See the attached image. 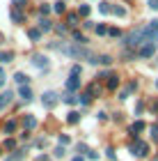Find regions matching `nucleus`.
<instances>
[{
  "label": "nucleus",
  "mask_w": 158,
  "mask_h": 161,
  "mask_svg": "<svg viewBox=\"0 0 158 161\" xmlns=\"http://www.w3.org/2000/svg\"><path fill=\"white\" fill-rule=\"evenodd\" d=\"M18 97H23L25 101H30V99H32V92H30V87H28V85H25V87H18Z\"/></svg>",
  "instance_id": "ddd939ff"
},
{
  "label": "nucleus",
  "mask_w": 158,
  "mask_h": 161,
  "mask_svg": "<svg viewBox=\"0 0 158 161\" xmlns=\"http://www.w3.org/2000/svg\"><path fill=\"white\" fill-rule=\"evenodd\" d=\"M71 161H85L83 157H74V159H71Z\"/></svg>",
  "instance_id": "a18cd8bd"
},
{
  "label": "nucleus",
  "mask_w": 158,
  "mask_h": 161,
  "mask_svg": "<svg viewBox=\"0 0 158 161\" xmlns=\"http://www.w3.org/2000/svg\"><path fill=\"white\" fill-rule=\"evenodd\" d=\"M76 150H78V152H83V154H87V152H89V150H87V145H83V143H80V145H76Z\"/></svg>",
  "instance_id": "72a5a7b5"
},
{
  "label": "nucleus",
  "mask_w": 158,
  "mask_h": 161,
  "mask_svg": "<svg viewBox=\"0 0 158 161\" xmlns=\"http://www.w3.org/2000/svg\"><path fill=\"white\" fill-rule=\"evenodd\" d=\"M112 14H117V16H126V7H112Z\"/></svg>",
  "instance_id": "a878e982"
},
{
  "label": "nucleus",
  "mask_w": 158,
  "mask_h": 161,
  "mask_svg": "<svg viewBox=\"0 0 158 161\" xmlns=\"http://www.w3.org/2000/svg\"><path fill=\"white\" fill-rule=\"evenodd\" d=\"M94 30H96V35H108V28L105 25H96Z\"/></svg>",
  "instance_id": "c756f323"
},
{
  "label": "nucleus",
  "mask_w": 158,
  "mask_h": 161,
  "mask_svg": "<svg viewBox=\"0 0 158 161\" xmlns=\"http://www.w3.org/2000/svg\"><path fill=\"white\" fill-rule=\"evenodd\" d=\"M71 37H74V39H76L78 44H80V46H83V44H85V37H83V35H80V32H76V30H74V32H71Z\"/></svg>",
  "instance_id": "393cba45"
},
{
  "label": "nucleus",
  "mask_w": 158,
  "mask_h": 161,
  "mask_svg": "<svg viewBox=\"0 0 158 161\" xmlns=\"http://www.w3.org/2000/svg\"><path fill=\"white\" fill-rule=\"evenodd\" d=\"M149 7H151V9H156V12H158V0H149Z\"/></svg>",
  "instance_id": "ea45409f"
},
{
  "label": "nucleus",
  "mask_w": 158,
  "mask_h": 161,
  "mask_svg": "<svg viewBox=\"0 0 158 161\" xmlns=\"http://www.w3.org/2000/svg\"><path fill=\"white\" fill-rule=\"evenodd\" d=\"M124 44L128 48H135V46H145L147 42V35H145V28H135L133 32H128L126 37H124Z\"/></svg>",
  "instance_id": "f257e3e1"
},
{
  "label": "nucleus",
  "mask_w": 158,
  "mask_h": 161,
  "mask_svg": "<svg viewBox=\"0 0 158 161\" xmlns=\"http://www.w3.org/2000/svg\"><path fill=\"white\" fill-rule=\"evenodd\" d=\"M62 101H64V104H76V101H78V97H76V92H67V94H64V97H62Z\"/></svg>",
  "instance_id": "4468645a"
},
{
  "label": "nucleus",
  "mask_w": 158,
  "mask_h": 161,
  "mask_svg": "<svg viewBox=\"0 0 158 161\" xmlns=\"http://www.w3.org/2000/svg\"><path fill=\"white\" fill-rule=\"evenodd\" d=\"M78 16H89V5H80V9H78Z\"/></svg>",
  "instance_id": "b1692460"
},
{
  "label": "nucleus",
  "mask_w": 158,
  "mask_h": 161,
  "mask_svg": "<svg viewBox=\"0 0 158 161\" xmlns=\"http://www.w3.org/2000/svg\"><path fill=\"white\" fill-rule=\"evenodd\" d=\"M12 60H14L12 51H0V62H12Z\"/></svg>",
  "instance_id": "dca6fc26"
},
{
  "label": "nucleus",
  "mask_w": 158,
  "mask_h": 161,
  "mask_svg": "<svg viewBox=\"0 0 158 161\" xmlns=\"http://www.w3.org/2000/svg\"><path fill=\"white\" fill-rule=\"evenodd\" d=\"M39 12H41V14H51V5H41Z\"/></svg>",
  "instance_id": "c9c22d12"
},
{
  "label": "nucleus",
  "mask_w": 158,
  "mask_h": 161,
  "mask_svg": "<svg viewBox=\"0 0 158 161\" xmlns=\"http://www.w3.org/2000/svg\"><path fill=\"white\" fill-rule=\"evenodd\" d=\"M5 85V71H3V67H0V87Z\"/></svg>",
  "instance_id": "a19ab883"
},
{
  "label": "nucleus",
  "mask_w": 158,
  "mask_h": 161,
  "mask_svg": "<svg viewBox=\"0 0 158 161\" xmlns=\"http://www.w3.org/2000/svg\"><path fill=\"white\" fill-rule=\"evenodd\" d=\"M108 35H110V37H119V35H121V32L117 30V28H110V30H108Z\"/></svg>",
  "instance_id": "f704fd0d"
},
{
  "label": "nucleus",
  "mask_w": 158,
  "mask_h": 161,
  "mask_svg": "<svg viewBox=\"0 0 158 161\" xmlns=\"http://www.w3.org/2000/svg\"><path fill=\"white\" fill-rule=\"evenodd\" d=\"M83 25H85V28H87V30H92V28H96L94 23H92V21H85V23H83Z\"/></svg>",
  "instance_id": "79ce46f5"
},
{
  "label": "nucleus",
  "mask_w": 158,
  "mask_h": 161,
  "mask_svg": "<svg viewBox=\"0 0 158 161\" xmlns=\"http://www.w3.org/2000/svg\"><path fill=\"white\" fill-rule=\"evenodd\" d=\"M108 87H110V90H117V87H119V76H117V74H110V76H108Z\"/></svg>",
  "instance_id": "f8f14e48"
},
{
  "label": "nucleus",
  "mask_w": 158,
  "mask_h": 161,
  "mask_svg": "<svg viewBox=\"0 0 158 161\" xmlns=\"http://www.w3.org/2000/svg\"><path fill=\"white\" fill-rule=\"evenodd\" d=\"M71 71H74V76H78V74H80V64H74V67H71Z\"/></svg>",
  "instance_id": "4c0bfd02"
},
{
  "label": "nucleus",
  "mask_w": 158,
  "mask_h": 161,
  "mask_svg": "<svg viewBox=\"0 0 158 161\" xmlns=\"http://www.w3.org/2000/svg\"><path fill=\"white\" fill-rule=\"evenodd\" d=\"M110 62H112L110 55H99L96 58V64H105V67H110Z\"/></svg>",
  "instance_id": "6ab92c4d"
},
{
  "label": "nucleus",
  "mask_w": 158,
  "mask_h": 161,
  "mask_svg": "<svg viewBox=\"0 0 158 161\" xmlns=\"http://www.w3.org/2000/svg\"><path fill=\"white\" fill-rule=\"evenodd\" d=\"M62 51L69 58H74V60H83V58H85V60H92V53L87 48H83V46H69V48H62Z\"/></svg>",
  "instance_id": "f03ea898"
},
{
  "label": "nucleus",
  "mask_w": 158,
  "mask_h": 161,
  "mask_svg": "<svg viewBox=\"0 0 158 161\" xmlns=\"http://www.w3.org/2000/svg\"><path fill=\"white\" fill-rule=\"evenodd\" d=\"M87 157H89V159H92V161H94V159H99V154H96V152H92V150H89V152H87Z\"/></svg>",
  "instance_id": "37998d69"
},
{
  "label": "nucleus",
  "mask_w": 158,
  "mask_h": 161,
  "mask_svg": "<svg viewBox=\"0 0 158 161\" xmlns=\"http://www.w3.org/2000/svg\"><path fill=\"white\" fill-rule=\"evenodd\" d=\"M131 152L135 157H147L149 154V145L145 141H138V138H135V141L131 143Z\"/></svg>",
  "instance_id": "7ed1b4c3"
},
{
  "label": "nucleus",
  "mask_w": 158,
  "mask_h": 161,
  "mask_svg": "<svg viewBox=\"0 0 158 161\" xmlns=\"http://www.w3.org/2000/svg\"><path fill=\"white\" fill-rule=\"evenodd\" d=\"M154 161H158V157H156V159H154Z\"/></svg>",
  "instance_id": "de8ad7c7"
},
{
  "label": "nucleus",
  "mask_w": 158,
  "mask_h": 161,
  "mask_svg": "<svg viewBox=\"0 0 158 161\" xmlns=\"http://www.w3.org/2000/svg\"><path fill=\"white\" fill-rule=\"evenodd\" d=\"M135 87H138V83H135V80H131V83H128V85L124 87V90H121V92H119V99H126V97H128V94H131V92L135 90Z\"/></svg>",
  "instance_id": "9d476101"
},
{
  "label": "nucleus",
  "mask_w": 158,
  "mask_h": 161,
  "mask_svg": "<svg viewBox=\"0 0 158 161\" xmlns=\"http://www.w3.org/2000/svg\"><path fill=\"white\" fill-rule=\"evenodd\" d=\"M23 127H25V131H32L34 127H37V118H34V115H25L23 118Z\"/></svg>",
  "instance_id": "1a4fd4ad"
},
{
  "label": "nucleus",
  "mask_w": 158,
  "mask_h": 161,
  "mask_svg": "<svg viewBox=\"0 0 158 161\" xmlns=\"http://www.w3.org/2000/svg\"><path fill=\"white\" fill-rule=\"evenodd\" d=\"M78 120H80V113H76V111H71V113L67 115V122H69V124H76Z\"/></svg>",
  "instance_id": "aec40b11"
},
{
  "label": "nucleus",
  "mask_w": 158,
  "mask_h": 161,
  "mask_svg": "<svg viewBox=\"0 0 158 161\" xmlns=\"http://www.w3.org/2000/svg\"><path fill=\"white\" fill-rule=\"evenodd\" d=\"M78 101H80V104H85V106H87V104H89V101H92V97H89V94H83V97H80V99H78Z\"/></svg>",
  "instance_id": "7c9ffc66"
},
{
  "label": "nucleus",
  "mask_w": 158,
  "mask_h": 161,
  "mask_svg": "<svg viewBox=\"0 0 158 161\" xmlns=\"http://www.w3.org/2000/svg\"><path fill=\"white\" fill-rule=\"evenodd\" d=\"M14 145H16V143H14V138H7V141H5V147H14Z\"/></svg>",
  "instance_id": "58836bf2"
},
{
  "label": "nucleus",
  "mask_w": 158,
  "mask_h": 161,
  "mask_svg": "<svg viewBox=\"0 0 158 161\" xmlns=\"http://www.w3.org/2000/svg\"><path fill=\"white\" fill-rule=\"evenodd\" d=\"M14 129H16V120H9L5 124V134H14Z\"/></svg>",
  "instance_id": "412c9836"
},
{
  "label": "nucleus",
  "mask_w": 158,
  "mask_h": 161,
  "mask_svg": "<svg viewBox=\"0 0 158 161\" xmlns=\"http://www.w3.org/2000/svg\"><path fill=\"white\" fill-rule=\"evenodd\" d=\"M55 157H57V159L64 157V147H62V145H60V147H55Z\"/></svg>",
  "instance_id": "2f4dec72"
},
{
  "label": "nucleus",
  "mask_w": 158,
  "mask_h": 161,
  "mask_svg": "<svg viewBox=\"0 0 158 161\" xmlns=\"http://www.w3.org/2000/svg\"><path fill=\"white\" fill-rule=\"evenodd\" d=\"M154 53H156L154 44H145V46H140V58H151Z\"/></svg>",
  "instance_id": "0eeeda50"
},
{
  "label": "nucleus",
  "mask_w": 158,
  "mask_h": 161,
  "mask_svg": "<svg viewBox=\"0 0 158 161\" xmlns=\"http://www.w3.org/2000/svg\"><path fill=\"white\" fill-rule=\"evenodd\" d=\"M51 21H48V19H39V30H44V32H48V30H51Z\"/></svg>",
  "instance_id": "a211bd4d"
},
{
  "label": "nucleus",
  "mask_w": 158,
  "mask_h": 161,
  "mask_svg": "<svg viewBox=\"0 0 158 161\" xmlns=\"http://www.w3.org/2000/svg\"><path fill=\"white\" fill-rule=\"evenodd\" d=\"M12 21H14V23H23V21H25L23 12H16V9H12Z\"/></svg>",
  "instance_id": "f3484780"
},
{
  "label": "nucleus",
  "mask_w": 158,
  "mask_h": 161,
  "mask_svg": "<svg viewBox=\"0 0 158 161\" xmlns=\"http://www.w3.org/2000/svg\"><path fill=\"white\" fill-rule=\"evenodd\" d=\"M151 138H154V143H158V122L151 124Z\"/></svg>",
  "instance_id": "bb28decb"
},
{
  "label": "nucleus",
  "mask_w": 158,
  "mask_h": 161,
  "mask_svg": "<svg viewBox=\"0 0 158 161\" xmlns=\"http://www.w3.org/2000/svg\"><path fill=\"white\" fill-rule=\"evenodd\" d=\"M64 9H67V7H64L62 0H60V3H55V12H57V14H64Z\"/></svg>",
  "instance_id": "cd10ccee"
},
{
  "label": "nucleus",
  "mask_w": 158,
  "mask_h": 161,
  "mask_svg": "<svg viewBox=\"0 0 158 161\" xmlns=\"http://www.w3.org/2000/svg\"><path fill=\"white\" fill-rule=\"evenodd\" d=\"M67 23H69V28H74L78 23V14H67Z\"/></svg>",
  "instance_id": "5701e85b"
},
{
  "label": "nucleus",
  "mask_w": 158,
  "mask_h": 161,
  "mask_svg": "<svg viewBox=\"0 0 158 161\" xmlns=\"http://www.w3.org/2000/svg\"><path fill=\"white\" fill-rule=\"evenodd\" d=\"M12 3L16 5V7H25V5H28V0H12Z\"/></svg>",
  "instance_id": "e433bc0d"
},
{
  "label": "nucleus",
  "mask_w": 158,
  "mask_h": 161,
  "mask_svg": "<svg viewBox=\"0 0 158 161\" xmlns=\"http://www.w3.org/2000/svg\"><path fill=\"white\" fill-rule=\"evenodd\" d=\"M156 42H158V39H156Z\"/></svg>",
  "instance_id": "09e8293b"
},
{
  "label": "nucleus",
  "mask_w": 158,
  "mask_h": 161,
  "mask_svg": "<svg viewBox=\"0 0 158 161\" xmlns=\"http://www.w3.org/2000/svg\"><path fill=\"white\" fill-rule=\"evenodd\" d=\"M69 143H71V138L62 134V136H60V145H69Z\"/></svg>",
  "instance_id": "473e14b6"
},
{
  "label": "nucleus",
  "mask_w": 158,
  "mask_h": 161,
  "mask_svg": "<svg viewBox=\"0 0 158 161\" xmlns=\"http://www.w3.org/2000/svg\"><path fill=\"white\" fill-rule=\"evenodd\" d=\"M99 9H101V14H108V12H112V7L108 5V3H103L101 7H99Z\"/></svg>",
  "instance_id": "c85d7f7f"
},
{
  "label": "nucleus",
  "mask_w": 158,
  "mask_h": 161,
  "mask_svg": "<svg viewBox=\"0 0 158 161\" xmlns=\"http://www.w3.org/2000/svg\"><path fill=\"white\" fill-rule=\"evenodd\" d=\"M41 104H44L46 108H53V106L57 104V92H53V90L44 92V97H41Z\"/></svg>",
  "instance_id": "20e7f679"
},
{
  "label": "nucleus",
  "mask_w": 158,
  "mask_h": 161,
  "mask_svg": "<svg viewBox=\"0 0 158 161\" xmlns=\"http://www.w3.org/2000/svg\"><path fill=\"white\" fill-rule=\"evenodd\" d=\"M156 87H158V80H156Z\"/></svg>",
  "instance_id": "49530a36"
},
{
  "label": "nucleus",
  "mask_w": 158,
  "mask_h": 161,
  "mask_svg": "<svg viewBox=\"0 0 158 161\" xmlns=\"http://www.w3.org/2000/svg\"><path fill=\"white\" fill-rule=\"evenodd\" d=\"M12 97H14V92H9V90L0 94V111H3V108H5V106L9 104V101H12Z\"/></svg>",
  "instance_id": "9b49d317"
},
{
  "label": "nucleus",
  "mask_w": 158,
  "mask_h": 161,
  "mask_svg": "<svg viewBox=\"0 0 158 161\" xmlns=\"http://www.w3.org/2000/svg\"><path fill=\"white\" fill-rule=\"evenodd\" d=\"M32 64H34V67H39V69H46L48 67V58L41 55V53H34L32 55Z\"/></svg>",
  "instance_id": "39448f33"
},
{
  "label": "nucleus",
  "mask_w": 158,
  "mask_h": 161,
  "mask_svg": "<svg viewBox=\"0 0 158 161\" xmlns=\"http://www.w3.org/2000/svg\"><path fill=\"white\" fill-rule=\"evenodd\" d=\"M78 87H80V78H78V76H69L67 78V90L69 92H76Z\"/></svg>",
  "instance_id": "6e6552de"
},
{
  "label": "nucleus",
  "mask_w": 158,
  "mask_h": 161,
  "mask_svg": "<svg viewBox=\"0 0 158 161\" xmlns=\"http://www.w3.org/2000/svg\"><path fill=\"white\" fill-rule=\"evenodd\" d=\"M37 161H48V157H46V154H41V157H37Z\"/></svg>",
  "instance_id": "c03bdc74"
},
{
  "label": "nucleus",
  "mask_w": 158,
  "mask_h": 161,
  "mask_svg": "<svg viewBox=\"0 0 158 161\" xmlns=\"http://www.w3.org/2000/svg\"><path fill=\"white\" fill-rule=\"evenodd\" d=\"M14 78H16V83H18L21 87H25L28 83H30V78H28L25 74H21V71H18V74H16V76H14Z\"/></svg>",
  "instance_id": "2eb2a0df"
},
{
  "label": "nucleus",
  "mask_w": 158,
  "mask_h": 161,
  "mask_svg": "<svg viewBox=\"0 0 158 161\" xmlns=\"http://www.w3.org/2000/svg\"><path fill=\"white\" fill-rule=\"evenodd\" d=\"M140 131H145V122H142V120H138V122H133V124H131V127H128V134H131L133 138H135V136H138V134H140Z\"/></svg>",
  "instance_id": "423d86ee"
},
{
  "label": "nucleus",
  "mask_w": 158,
  "mask_h": 161,
  "mask_svg": "<svg viewBox=\"0 0 158 161\" xmlns=\"http://www.w3.org/2000/svg\"><path fill=\"white\" fill-rule=\"evenodd\" d=\"M28 37H30L32 42H37V39L41 37V30H37V28H32V30H30V32H28Z\"/></svg>",
  "instance_id": "4be33fe9"
}]
</instances>
